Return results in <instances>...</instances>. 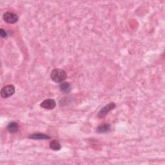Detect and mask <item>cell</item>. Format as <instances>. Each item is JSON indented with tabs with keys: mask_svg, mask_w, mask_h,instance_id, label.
<instances>
[{
	"mask_svg": "<svg viewBox=\"0 0 165 165\" xmlns=\"http://www.w3.org/2000/svg\"><path fill=\"white\" fill-rule=\"evenodd\" d=\"M115 107V105L114 103H111L106 105H105L103 108H102L99 112L98 113V117H100V118H103V117H105L108 112L112 111L113 109H114Z\"/></svg>",
	"mask_w": 165,
	"mask_h": 165,
	"instance_id": "cell-4",
	"label": "cell"
},
{
	"mask_svg": "<svg viewBox=\"0 0 165 165\" xmlns=\"http://www.w3.org/2000/svg\"><path fill=\"white\" fill-rule=\"evenodd\" d=\"M49 145H50V148L54 151H59L61 150V144L59 143V141L56 140L52 141L50 143Z\"/></svg>",
	"mask_w": 165,
	"mask_h": 165,
	"instance_id": "cell-9",
	"label": "cell"
},
{
	"mask_svg": "<svg viewBox=\"0 0 165 165\" xmlns=\"http://www.w3.org/2000/svg\"><path fill=\"white\" fill-rule=\"evenodd\" d=\"M60 90L61 91H62L64 93H68L70 90H71V86L68 83H62L60 85Z\"/></svg>",
	"mask_w": 165,
	"mask_h": 165,
	"instance_id": "cell-10",
	"label": "cell"
},
{
	"mask_svg": "<svg viewBox=\"0 0 165 165\" xmlns=\"http://www.w3.org/2000/svg\"><path fill=\"white\" fill-rule=\"evenodd\" d=\"M111 124L108 123H105L99 126L97 129V132L98 133H106L111 130Z\"/></svg>",
	"mask_w": 165,
	"mask_h": 165,
	"instance_id": "cell-8",
	"label": "cell"
},
{
	"mask_svg": "<svg viewBox=\"0 0 165 165\" xmlns=\"http://www.w3.org/2000/svg\"><path fill=\"white\" fill-rule=\"evenodd\" d=\"M3 18L5 22L10 23V24H14V23H16L19 19L18 16L16 14H14L12 12H5L3 14Z\"/></svg>",
	"mask_w": 165,
	"mask_h": 165,
	"instance_id": "cell-3",
	"label": "cell"
},
{
	"mask_svg": "<svg viewBox=\"0 0 165 165\" xmlns=\"http://www.w3.org/2000/svg\"><path fill=\"white\" fill-rule=\"evenodd\" d=\"M29 139H33V140H45V139H50V137L47 136L44 133H33L28 136Z\"/></svg>",
	"mask_w": 165,
	"mask_h": 165,
	"instance_id": "cell-6",
	"label": "cell"
},
{
	"mask_svg": "<svg viewBox=\"0 0 165 165\" xmlns=\"http://www.w3.org/2000/svg\"><path fill=\"white\" fill-rule=\"evenodd\" d=\"M15 92L14 86L12 85H7L2 89L1 90V96L3 98H7L12 96Z\"/></svg>",
	"mask_w": 165,
	"mask_h": 165,
	"instance_id": "cell-2",
	"label": "cell"
},
{
	"mask_svg": "<svg viewBox=\"0 0 165 165\" xmlns=\"http://www.w3.org/2000/svg\"><path fill=\"white\" fill-rule=\"evenodd\" d=\"M0 36H2V37H3V38H5L7 37V34L6 32L2 28L0 29Z\"/></svg>",
	"mask_w": 165,
	"mask_h": 165,
	"instance_id": "cell-11",
	"label": "cell"
},
{
	"mask_svg": "<svg viewBox=\"0 0 165 165\" xmlns=\"http://www.w3.org/2000/svg\"><path fill=\"white\" fill-rule=\"evenodd\" d=\"M56 101L52 99H45L41 103V106L47 110H52L56 107Z\"/></svg>",
	"mask_w": 165,
	"mask_h": 165,
	"instance_id": "cell-5",
	"label": "cell"
},
{
	"mask_svg": "<svg viewBox=\"0 0 165 165\" xmlns=\"http://www.w3.org/2000/svg\"><path fill=\"white\" fill-rule=\"evenodd\" d=\"M51 79L56 83H63L67 77V74L63 70L55 68L54 69L50 74Z\"/></svg>",
	"mask_w": 165,
	"mask_h": 165,
	"instance_id": "cell-1",
	"label": "cell"
},
{
	"mask_svg": "<svg viewBox=\"0 0 165 165\" xmlns=\"http://www.w3.org/2000/svg\"><path fill=\"white\" fill-rule=\"evenodd\" d=\"M18 129H19L18 124L17 123H15V122H11L7 126L8 131L12 133L17 132Z\"/></svg>",
	"mask_w": 165,
	"mask_h": 165,
	"instance_id": "cell-7",
	"label": "cell"
}]
</instances>
